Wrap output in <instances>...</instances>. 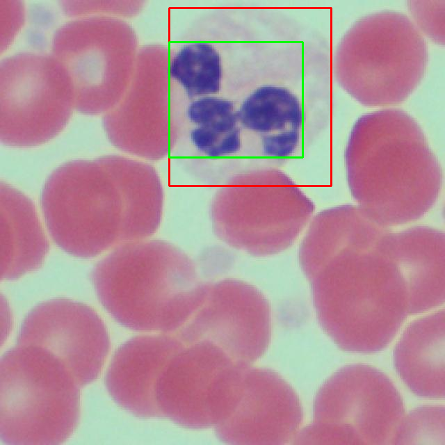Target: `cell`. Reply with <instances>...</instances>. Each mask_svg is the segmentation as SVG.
<instances>
[{
    "instance_id": "19",
    "label": "cell",
    "mask_w": 445,
    "mask_h": 445,
    "mask_svg": "<svg viewBox=\"0 0 445 445\" xmlns=\"http://www.w3.org/2000/svg\"><path fill=\"white\" fill-rule=\"evenodd\" d=\"M1 279L15 280L40 266L49 243L32 201L1 182Z\"/></svg>"
},
{
    "instance_id": "12",
    "label": "cell",
    "mask_w": 445,
    "mask_h": 445,
    "mask_svg": "<svg viewBox=\"0 0 445 445\" xmlns=\"http://www.w3.org/2000/svg\"><path fill=\"white\" fill-rule=\"evenodd\" d=\"M270 334L267 299L252 285L228 278L210 282L200 305L172 335L184 343L210 341L251 366L267 349Z\"/></svg>"
},
{
    "instance_id": "14",
    "label": "cell",
    "mask_w": 445,
    "mask_h": 445,
    "mask_svg": "<svg viewBox=\"0 0 445 445\" xmlns=\"http://www.w3.org/2000/svg\"><path fill=\"white\" fill-rule=\"evenodd\" d=\"M302 421L300 402L277 373L249 367L238 400L215 427L218 437L233 444H284L293 440Z\"/></svg>"
},
{
    "instance_id": "9",
    "label": "cell",
    "mask_w": 445,
    "mask_h": 445,
    "mask_svg": "<svg viewBox=\"0 0 445 445\" xmlns=\"http://www.w3.org/2000/svg\"><path fill=\"white\" fill-rule=\"evenodd\" d=\"M75 96L63 65L50 53L19 52L0 63V139L31 147L56 137L67 125Z\"/></svg>"
},
{
    "instance_id": "10",
    "label": "cell",
    "mask_w": 445,
    "mask_h": 445,
    "mask_svg": "<svg viewBox=\"0 0 445 445\" xmlns=\"http://www.w3.org/2000/svg\"><path fill=\"white\" fill-rule=\"evenodd\" d=\"M250 366L210 341L183 343L157 381L160 417L188 428H215L236 406Z\"/></svg>"
},
{
    "instance_id": "8",
    "label": "cell",
    "mask_w": 445,
    "mask_h": 445,
    "mask_svg": "<svg viewBox=\"0 0 445 445\" xmlns=\"http://www.w3.org/2000/svg\"><path fill=\"white\" fill-rule=\"evenodd\" d=\"M403 416V400L387 375L368 365H348L321 387L313 422L294 444H389Z\"/></svg>"
},
{
    "instance_id": "15",
    "label": "cell",
    "mask_w": 445,
    "mask_h": 445,
    "mask_svg": "<svg viewBox=\"0 0 445 445\" xmlns=\"http://www.w3.org/2000/svg\"><path fill=\"white\" fill-rule=\"evenodd\" d=\"M172 334L135 337L115 353L106 375L113 400L136 416L160 417L155 392L163 368L182 346Z\"/></svg>"
},
{
    "instance_id": "17",
    "label": "cell",
    "mask_w": 445,
    "mask_h": 445,
    "mask_svg": "<svg viewBox=\"0 0 445 445\" xmlns=\"http://www.w3.org/2000/svg\"><path fill=\"white\" fill-rule=\"evenodd\" d=\"M237 115L241 127L260 135L265 156L284 159L299 147L305 113L299 97L289 88H257L243 101Z\"/></svg>"
},
{
    "instance_id": "1",
    "label": "cell",
    "mask_w": 445,
    "mask_h": 445,
    "mask_svg": "<svg viewBox=\"0 0 445 445\" xmlns=\"http://www.w3.org/2000/svg\"><path fill=\"white\" fill-rule=\"evenodd\" d=\"M387 234L340 225L327 232L302 270L318 322L343 350L371 353L394 339L408 313L406 282Z\"/></svg>"
},
{
    "instance_id": "24",
    "label": "cell",
    "mask_w": 445,
    "mask_h": 445,
    "mask_svg": "<svg viewBox=\"0 0 445 445\" xmlns=\"http://www.w3.org/2000/svg\"><path fill=\"white\" fill-rule=\"evenodd\" d=\"M410 19L424 36L438 45L444 44V1L408 2Z\"/></svg>"
},
{
    "instance_id": "4",
    "label": "cell",
    "mask_w": 445,
    "mask_h": 445,
    "mask_svg": "<svg viewBox=\"0 0 445 445\" xmlns=\"http://www.w3.org/2000/svg\"><path fill=\"white\" fill-rule=\"evenodd\" d=\"M96 293L120 324L136 331L172 334L203 300L210 282L193 261L161 241L119 245L91 274Z\"/></svg>"
},
{
    "instance_id": "16",
    "label": "cell",
    "mask_w": 445,
    "mask_h": 445,
    "mask_svg": "<svg viewBox=\"0 0 445 445\" xmlns=\"http://www.w3.org/2000/svg\"><path fill=\"white\" fill-rule=\"evenodd\" d=\"M387 248L406 282L409 316L444 303L445 236L442 231L421 225L391 232Z\"/></svg>"
},
{
    "instance_id": "20",
    "label": "cell",
    "mask_w": 445,
    "mask_h": 445,
    "mask_svg": "<svg viewBox=\"0 0 445 445\" xmlns=\"http://www.w3.org/2000/svg\"><path fill=\"white\" fill-rule=\"evenodd\" d=\"M136 86L125 100L104 119L111 141L119 147L147 158L161 154V114L154 87L149 54H144Z\"/></svg>"
},
{
    "instance_id": "5",
    "label": "cell",
    "mask_w": 445,
    "mask_h": 445,
    "mask_svg": "<svg viewBox=\"0 0 445 445\" xmlns=\"http://www.w3.org/2000/svg\"><path fill=\"white\" fill-rule=\"evenodd\" d=\"M428 64L425 37L410 17L382 10L363 16L347 31L337 48L334 73L357 102L384 108L413 93Z\"/></svg>"
},
{
    "instance_id": "2",
    "label": "cell",
    "mask_w": 445,
    "mask_h": 445,
    "mask_svg": "<svg viewBox=\"0 0 445 445\" xmlns=\"http://www.w3.org/2000/svg\"><path fill=\"white\" fill-rule=\"evenodd\" d=\"M344 159L356 205L386 227L421 218L439 197L444 181L439 160L418 122L400 108L360 116Z\"/></svg>"
},
{
    "instance_id": "18",
    "label": "cell",
    "mask_w": 445,
    "mask_h": 445,
    "mask_svg": "<svg viewBox=\"0 0 445 445\" xmlns=\"http://www.w3.org/2000/svg\"><path fill=\"white\" fill-rule=\"evenodd\" d=\"M394 358L398 373L413 393L425 398H444V310L411 323L396 343Z\"/></svg>"
},
{
    "instance_id": "3",
    "label": "cell",
    "mask_w": 445,
    "mask_h": 445,
    "mask_svg": "<svg viewBox=\"0 0 445 445\" xmlns=\"http://www.w3.org/2000/svg\"><path fill=\"white\" fill-rule=\"evenodd\" d=\"M40 202L51 238L76 257L92 258L152 235L140 194L106 157L57 168L44 184Z\"/></svg>"
},
{
    "instance_id": "25",
    "label": "cell",
    "mask_w": 445,
    "mask_h": 445,
    "mask_svg": "<svg viewBox=\"0 0 445 445\" xmlns=\"http://www.w3.org/2000/svg\"><path fill=\"white\" fill-rule=\"evenodd\" d=\"M1 50L3 51L12 42L23 26L25 10L19 1L0 0Z\"/></svg>"
},
{
    "instance_id": "11",
    "label": "cell",
    "mask_w": 445,
    "mask_h": 445,
    "mask_svg": "<svg viewBox=\"0 0 445 445\" xmlns=\"http://www.w3.org/2000/svg\"><path fill=\"white\" fill-rule=\"evenodd\" d=\"M134 51V36L124 24L95 16L63 24L51 40V54L71 79L75 109L86 115L102 113L118 102Z\"/></svg>"
},
{
    "instance_id": "13",
    "label": "cell",
    "mask_w": 445,
    "mask_h": 445,
    "mask_svg": "<svg viewBox=\"0 0 445 445\" xmlns=\"http://www.w3.org/2000/svg\"><path fill=\"white\" fill-rule=\"evenodd\" d=\"M17 344L42 347L58 357L81 387L99 374L110 348L106 327L89 306L56 298L35 306L20 327Z\"/></svg>"
},
{
    "instance_id": "21",
    "label": "cell",
    "mask_w": 445,
    "mask_h": 445,
    "mask_svg": "<svg viewBox=\"0 0 445 445\" xmlns=\"http://www.w3.org/2000/svg\"><path fill=\"white\" fill-rule=\"evenodd\" d=\"M186 115L194 125L190 140L200 153L220 158L240 150L241 126L232 101L216 96L199 97L188 106Z\"/></svg>"
},
{
    "instance_id": "23",
    "label": "cell",
    "mask_w": 445,
    "mask_h": 445,
    "mask_svg": "<svg viewBox=\"0 0 445 445\" xmlns=\"http://www.w3.org/2000/svg\"><path fill=\"white\" fill-rule=\"evenodd\" d=\"M391 444L445 445L444 407H419L403 416Z\"/></svg>"
},
{
    "instance_id": "22",
    "label": "cell",
    "mask_w": 445,
    "mask_h": 445,
    "mask_svg": "<svg viewBox=\"0 0 445 445\" xmlns=\"http://www.w3.org/2000/svg\"><path fill=\"white\" fill-rule=\"evenodd\" d=\"M169 74L190 98L214 96L223 79L220 52L207 42H194L181 47L172 56Z\"/></svg>"
},
{
    "instance_id": "7",
    "label": "cell",
    "mask_w": 445,
    "mask_h": 445,
    "mask_svg": "<svg viewBox=\"0 0 445 445\" xmlns=\"http://www.w3.org/2000/svg\"><path fill=\"white\" fill-rule=\"evenodd\" d=\"M314 210V202L289 176L266 169L237 176L220 188L210 215L220 240L265 257L291 246Z\"/></svg>"
},
{
    "instance_id": "6",
    "label": "cell",
    "mask_w": 445,
    "mask_h": 445,
    "mask_svg": "<svg viewBox=\"0 0 445 445\" xmlns=\"http://www.w3.org/2000/svg\"><path fill=\"white\" fill-rule=\"evenodd\" d=\"M81 387L49 350L17 346L0 362V438L11 445H56L73 433Z\"/></svg>"
}]
</instances>
